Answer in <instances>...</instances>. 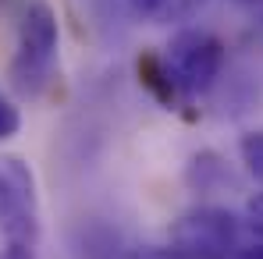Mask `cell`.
<instances>
[{
    "label": "cell",
    "instance_id": "cell-1",
    "mask_svg": "<svg viewBox=\"0 0 263 259\" xmlns=\"http://www.w3.org/2000/svg\"><path fill=\"white\" fill-rule=\"evenodd\" d=\"M61 50V25L53 7L43 0H29L18 22V46L11 57V86L22 96H40L53 78Z\"/></svg>",
    "mask_w": 263,
    "mask_h": 259
},
{
    "label": "cell",
    "instance_id": "cell-2",
    "mask_svg": "<svg viewBox=\"0 0 263 259\" xmlns=\"http://www.w3.org/2000/svg\"><path fill=\"white\" fill-rule=\"evenodd\" d=\"M0 238L11 256H29L40 238L36 174L22 156H0Z\"/></svg>",
    "mask_w": 263,
    "mask_h": 259
},
{
    "label": "cell",
    "instance_id": "cell-3",
    "mask_svg": "<svg viewBox=\"0 0 263 259\" xmlns=\"http://www.w3.org/2000/svg\"><path fill=\"white\" fill-rule=\"evenodd\" d=\"M164 64L181 99H196L217 86L224 71V43L206 29H181L167 43Z\"/></svg>",
    "mask_w": 263,
    "mask_h": 259
},
{
    "label": "cell",
    "instance_id": "cell-4",
    "mask_svg": "<svg viewBox=\"0 0 263 259\" xmlns=\"http://www.w3.org/2000/svg\"><path fill=\"white\" fill-rule=\"evenodd\" d=\"M238 220L224 206H196L171 224V252L178 259H235Z\"/></svg>",
    "mask_w": 263,
    "mask_h": 259
},
{
    "label": "cell",
    "instance_id": "cell-5",
    "mask_svg": "<svg viewBox=\"0 0 263 259\" xmlns=\"http://www.w3.org/2000/svg\"><path fill=\"white\" fill-rule=\"evenodd\" d=\"M206 0H128L132 14L149 25H178L189 22Z\"/></svg>",
    "mask_w": 263,
    "mask_h": 259
},
{
    "label": "cell",
    "instance_id": "cell-6",
    "mask_svg": "<svg viewBox=\"0 0 263 259\" xmlns=\"http://www.w3.org/2000/svg\"><path fill=\"white\" fill-rule=\"evenodd\" d=\"M242 164L249 167V174L263 181V131H249V135H242Z\"/></svg>",
    "mask_w": 263,
    "mask_h": 259
},
{
    "label": "cell",
    "instance_id": "cell-7",
    "mask_svg": "<svg viewBox=\"0 0 263 259\" xmlns=\"http://www.w3.org/2000/svg\"><path fill=\"white\" fill-rule=\"evenodd\" d=\"M18 128H22V114H18V107H14L7 96H0V142L11 138V135H18Z\"/></svg>",
    "mask_w": 263,
    "mask_h": 259
},
{
    "label": "cell",
    "instance_id": "cell-8",
    "mask_svg": "<svg viewBox=\"0 0 263 259\" xmlns=\"http://www.w3.org/2000/svg\"><path fill=\"white\" fill-rule=\"evenodd\" d=\"M246 220H249V227L263 234V192H256L249 203H246Z\"/></svg>",
    "mask_w": 263,
    "mask_h": 259
},
{
    "label": "cell",
    "instance_id": "cell-9",
    "mask_svg": "<svg viewBox=\"0 0 263 259\" xmlns=\"http://www.w3.org/2000/svg\"><path fill=\"white\" fill-rule=\"evenodd\" d=\"M235 259H263V242H253V245H242Z\"/></svg>",
    "mask_w": 263,
    "mask_h": 259
},
{
    "label": "cell",
    "instance_id": "cell-10",
    "mask_svg": "<svg viewBox=\"0 0 263 259\" xmlns=\"http://www.w3.org/2000/svg\"><path fill=\"white\" fill-rule=\"evenodd\" d=\"M135 259H178V256L171 252V249H142Z\"/></svg>",
    "mask_w": 263,
    "mask_h": 259
},
{
    "label": "cell",
    "instance_id": "cell-11",
    "mask_svg": "<svg viewBox=\"0 0 263 259\" xmlns=\"http://www.w3.org/2000/svg\"><path fill=\"white\" fill-rule=\"evenodd\" d=\"M235 4H256V0H235Z\"/></svg>",
    "mask_w": 263,
    "mask_h": 259
},
{
    "label": "cell",
    "instance_id": "cell-12",
    "mask_svg": "<svg viewBox=\"0 0 263 259\" xmlns=\"http://www.w3.org/2000/svg\"><path fill=\"white\" fill-rule=\"evenodd\" d=\"M260 36H263V14H260Z\"/></svg>",
    "mask_w": 263,
    "mask_h": 259
}]
</instances>
